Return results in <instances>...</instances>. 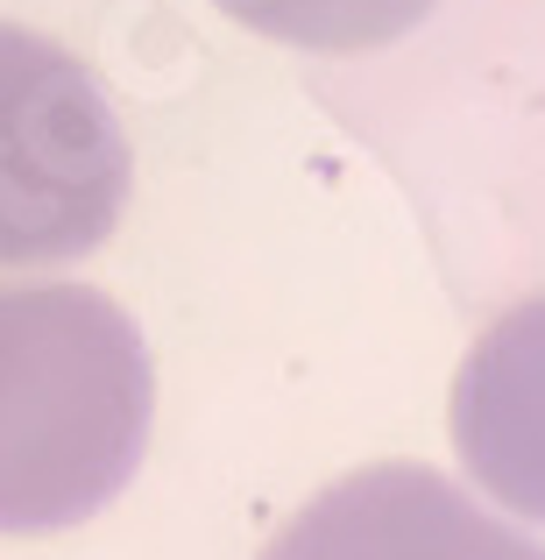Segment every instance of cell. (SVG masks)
Instances as JSON below:
<instances>
[{
  "mask_svg": "<svg viewBox=\"0 0 545 560\" xmlns=\"http://www.w3.org/2000/svg\"><path fill=\"white\" fill-rule=\"evenodd\" d=\"M213 8L270 43H291V50L347 57V50H382V43L411 36L439 0H213Z\"/></svg>",
  "mask_w": 545,
  "mask_h": 560,
  "instance_id": "cell-5",
  "label": "cell"
},
{
  "mask_svg": "<svg viewBox=\"0 0 545 560\" xmlns=\"http://www.w3.org/2000/svg\"><path fill=\"white\" fill-rule=\"evenodd\" d=\"M128 206V136L79 50L0 22V270L93 256Z\"/></svg>",
  "mask_w": 545,
  "mask_h": 560,
  "instance_id": "cell-2",
  "label": "cell"
},
{
  "mask_svg": "<svg viewBox=\"0 0 545 560\" xmlns=\"http://www.w3.org/2000/svg\"><path fill=\"white\" fill-rule=\"evenodd\" d=\"M262 560H545V539L425 462L355 468L305 511H291Z\"/></svg>",
  "mask_w": 545,
  "mask_h": 560,
  "instance_id": "cell-3",
  "label": "cell"
},
{
  "mask_svg": "<svg viewBox=\"0 0 545 560\" xmlns=\"http://www.w3.org/2000/svg\"><path fill=\"white\" fill-rule=\"evenodd\" d=\"M156 376L93 284H0V533H64L135 482Z\"/></svg>",
  "mask_w": 545,
  "mask_h": 560,
  "instance_id": "cell-1",
  "label": "cell"
},
{
  "mask_svg": "<svg viewBox=\"0 0 545 560\" xmlns=\"http://www.w3.org/2000/svg\"><path fill=\"white\" fill-rule=\"evenodd\" d=\"M453 454L489 504L545 525V299L510 305L461 355Z\"/></svg>",
  "mask_w": 545,
  "mask_h": 560,
  "instance_id": "cell-4",
  "label": "cell"
}]
</instances>
